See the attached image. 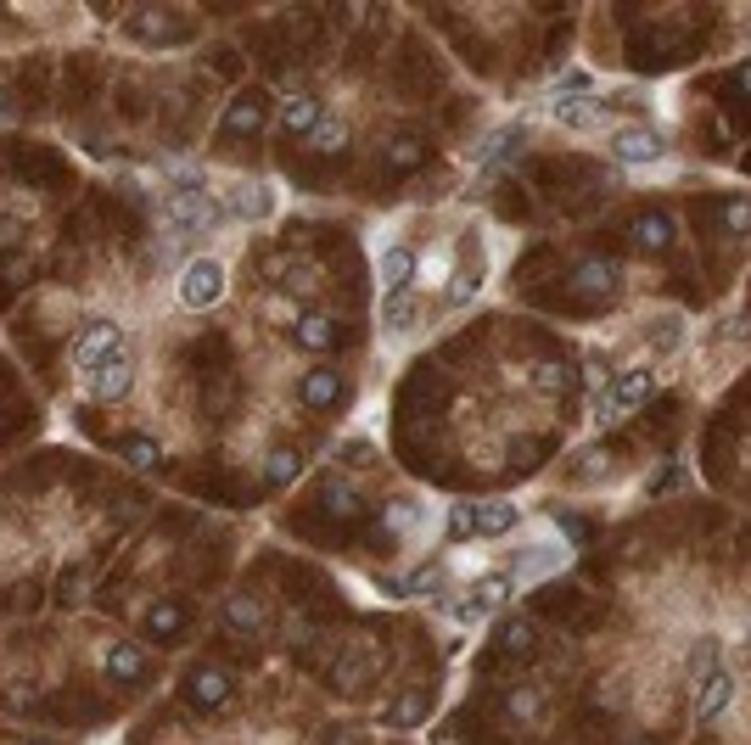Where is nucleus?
I'll return each mask as SVG.
<instances>
[{
    "mask_svg": "<svg viewBox=\"0 0 751 745\" xmlns=\"http://www.w3.org/2000/svg\"><path fill=\"white\" fill-rule=\"evenodd\" d=\"M471 297H477V275H466V269H460V275H449V303H454V309H460V303H471Z\"/></svg>",
    "mask_w": 751,
    "mask_h": 745,
    "instance_id": "nucleus-42",
    "label": "nucleus"
},
{
    "mask_svg": "<svg viewBox=\"0 0 751 745\" xmlns=\"http://www.w3.org/2000/svg\"><path fill=\"white\" fill-rule=\"evenodd\" d=\"M135 387V353H129L124 365H113V370H101V376H90L85 381V393L96 398V404H118V398Z\"/></svg>",
    "mask_w": 751,
    "mask_h": 745,
    "instance_id": "nucleus-17",
    "label": "nucleus"
},
{
    "mask_svg": "<svg viewBox=\"0 0 751 745\" xmlns=\"http://www.w3.org/2000/svg\"><path fill=\"white\" fill-rule=\"evenodd\" d=\"M326 745H365V734H354V729H331Z\"/></svg>",
    "mask_w": 751,
    "mask_h": 745,
    "instance_id": "nucleus-46",
    "label": "nucleus"
},
{
    "mask_svg": "<svg viewBox=\"0 0 751 745\" xmlns=\"http://www.w3.org/2000/svg\"><path fill=\"white\" fill-rule=\"evenodd\" d=\"M729 701H735V667H723V661H718V667H712V673L695 684L690 717H695V723H718Z\"/></svg>",
    "mask_w": 751,
    "mask_h": 745,
    "instance_id": "nucleus-9",
    "label": "nucleus"
},
{
    "mask_svg": "<svg viewBox=\"0 0 751 745\" xmlns=\"http://www.w3.org/2000/svg\"><path fill=\"white\" fill-rule=\"evenodd\" d=\"M421 275H426V281H449V258H443V253H432V258H426V269H421Z\"/></svg>",
    "mask_w": 751,
    "mask_h": 745,
    "instance_id": "nucleus-44",
    "label": "nucleus"
},
{
    "mask_svg": "<svg viewBox=\"0 0 751 745\" xmlns=\"http://www.w3.org/2000/svg\"><path fill=\"white\" fill-rule=\"evenodd\" d=\"M651 393H656V370L651 365H639V370H628V376H617L606 393H600V404H595V426H617L623 415H634V409L645 404Z\"/></svg>",
    "mask_w": 751,
    "mask_h": 745,
    "instance_id": "nucleus-4",
    "label": "nucleus"
},
{
    "mask_svg": "<svg viewBox=\"0 0 751 745\" xmlns=\"http://www.w3.org/2000/svg\"><path fill=\"white\" fill-rule=\"evenodd\" d=\"M292 337H298L303 353H331V348H337V320L320 314V309H303L298 325H292Z\"/></svg>",
    "mask_w": 751,
    "mask_h": 745,
    "instance_id": "nucleus-13",
    "label": "nucleus"
},
{
    "mask_svg": "<svg viewBox=\"0 0 751 745\" xmlns=\"http://www.w3.org/2000/svg\"><path fill=\"white\" fill-rule=\"evenodd\" d=\"M303 146H309V152H348V124H342V118H320V124L303 135Z\"/></svg>",
    "mask_w": 751,
    "mask_h": 745,
    "instance_id": "nucleus-24",
    "label": "nucleus"
},
{
    "mask_svg": "<svg viewBox=\"0 0 751 745\" xmlns=\"http://www.w3.org/2000/svg\"><path fill=\"white\" fill-rule=\"evenodd\" d=\"M415 275H421V258H415L410 247H382V258H376V286H382V297L410 292Z\"/></svg>",
    "mask_w": 751,
    "mask_h": 745,
    "instance_id": "nucleus-11",
    "label": "nucleus"
},
{
    "mask_svg": "<svg viewBox=\"0 0 751 745\" xmlns=\"http://www.w3.org/2000/svg\"><path fill=\"white\" fill-rule=\"evenodd\" d=\"M185 701L191 706H225L230 701V673H219V667H191V678H185Z\"/></svg>",
    "mask_w": 751,
    "mask_h": 745,
    "instance_id": "nucleus-14",
    "label": "nucleus"
},
{
    "mask_svg": "<svg viewBox=\"0 0 751 745\" xmlns=\"http://www.w3.org/2000/svg\"><path fill=\"white\" fill-rule=\"evenodd\" d=\"M298 398H303V404H309V409H331V404H337V398H342V376H337V370H331V365H314L309 376H303Z\"/></svg>",
    "mask_w": 751,
    "mask_h": 745,
    "instance_id": "nucleus-19",
    "label": "nucleus"
},
{
    "mask_svg": "<svg viewBox=\"0 0 751 745\" xmlns=\"http://www.w3.org/2000/svg\"><path fill=\"white\" fill-rule=\"evenodd\" d=\"M567 286L578 297H606V292H617V269H611V264H578Z\"/></svg>",
    "mask_w": 751,
    "mask_h": 745,
    "instance_id": "nucleus-23",
    "label": "nucleus"
},
{
    "mask_svg": "<svg viewBox=\"0 0 751 745\" xmlns=\"http://www.w3.org/2000/svg\"><path fill=\"white\" fill-rule=\"evenodd\" d=\"M539 712H544V689H533V684L511 689V701H505V717H516L522 729H533V723H539Z\"/></svg>",
    "mask_w": 751,
    "mask_h": 745,
    "instance_id": "nucleus-27",
    "label": "nucleus"
},
{
    "mask_svg": "<svg viewBox=\"0 0 751 745\" xmlns=\"http://www.w3.org/2000/svg\"><path fill=\"white\" fill-rule=\"evenodd\" d=\"M679 337H684V320H679V314H656L651 331H645V342H651L656 353H673V348H679Z\"/></svg>",
    "mask_w": 751,
    "mask_h": 745,
    "instance_id": "nucleus-32",
    "label": "nucleus"
},
{
    "mask_svg": "<svg viewBox=\"0 0 751 745\" xmlns=\"http://www.w3.org/2000/svg\"><path fill=\"white\" fill-rule=\"evenodd\" d=\"M550 118H555V124H561V129H595V124H606V101H555V107H550Z\"/></svg>",
    "mask_w": 751,
    "mask_h": 745,
    "instance_id": "nucleus-22",
    "label": "nucleus"
},
{
    "mask_svg": "<svg viewBox=\"0 0 751 745\" xmlns=\"http://www.w3.org/2000/svg\"><path fill=\"white\" fill-rule=\"evenodd\" d=\"M511 589H516L511 572H482L477 583L460 594V600H449V617H454V622H477V617H488L499 600H511Z\"/></svg>",
    "mask_w": 751,
    "mask_h": 745,
    "instance_id": "nucleus-7",
    "label": "nucleus"
},
{
    "mask_svg": "<svg viewBox=\"0 0 751 745\" xmlns=\"http://www.w3.org/2000/svg\"><path fill=\"white\" fill-rule=\"evenodd\" d=\"M73 370H79V381H90V376H101V370H113V365H124L129 359V337H124V325L113 320V314H96V320L73 337Z\"/></svg>",
    "mask_w": 751,
    "mask_h": 745,
    "instance_id": "nucleus-1",
    "label": "nucleus"
},
{
    "mask_svg": "<svg viewBox=\"0 0 751 745\" xmlns=\"http://www.w3.org/2000/svg\"><path fill=\"white\" fill-rule=\"evenodd\" d=\"M415 320H421V303H415V292L382 297V337H410Z\"/></svg>",
    "mask_w": 751,
    "mask_h": 745,
    "instance_id": "nucleus-21",
    "label": "nucleus"
},
{
    "mask_svg": "<svg viewBox=\"0 0 751 745\" xmlns=\"http://www.w3.org/2000/svg\"><path fill=\"white\" fill-rule=\"evenodd\" d=\"M320 96H314V90H298V96L286 101L281 107V118H275V129H281V135H309L314 124H320Z\"/></svg>",
    "mask_w": 751,
    "mask_h": 745,
    "instance_id": "nucleus-16",
    "label": "nucleus"
},
{
    "mask_svg": "<svg viewBox=\"0 0 751 745\" xmlns=\"http://www.w3.org/2000/svg\"><path fill=\"white\" fill-rule=\"evenodd\" d=\"M421 717H426V701H421V695H398L393 706H382V723H387V729H415Z\"/></svg>",
    "mask_w": 751,
    "mask_h": 745,
    "instance_id": "nucleus-29",
    "label": "nucleus"
},
{
    "mask_svg": "<svg viewBox=\"0 0 751 745\" xmlns=\"http://www.w3.org/2000/svg\"><path fill=\"white\" fill-rule=\"evenodd\" d=\"M264 314H270L275 325H298V303H292V297H270V303H264Z\"/></svg>",
    "mask_w": 751,
    "mask_h": 745,
    "instance_id": "nucleus-43",
    "label": "nucleus"
},
{
    "mask_svg": "<svg viewBox=\"0 0 751 745\" xmlns=\"http://www.w3.org/2000/svg\"><path fill=\"white\" fill-rule=\"evenodd\" d=\"M29 745H45V740H29Z\"/></svg>",
    "mask_w": 751,
    "mask_h": 745,
    "instance_id": "nucleus-49",
    "label": "nucleus"
},
{
    "mask_svg": "<svg viewBox=\"0 0 751 745\" xmlns=\"http://www.w3.org/2000/svg\"><path fill=\"white\" fill-rule=\"evenodd\" d=\"M723 230H729V236H751V197L723 202Z\"/></svg>",
    "mask_w": 751,
    "mask_h": 745,
    "instance_id": "nucleus-37",
    "label": "nucleus"
},
{
    "mask_svg": "<svg viewBox=\"0 0 751 745\" xmlns=\"http://www.w3.org/2000/svg\"><path fill=\"white\" fill-rule=\"evenodd\" d=\"M527 146V124H511V129H494V141L482 146L477 157H516Z\"/></svg>",
    "mask_w": 751,
    "mask_h": 745,
    "instance_id": "nucleus-34",
    "label": "nucleus"
},
{
    "mask_svg": "<svg viewBox=\"0 0 751 745\" xmlns=\"http://www.w3.org/2000/svg\"><path fill=\"white\" fill-rule=\"evenodd\" d=\"M146 628H152L157 639H169V645H174V639L185 633V611H180V605H169V600H157V605H146Z\"/></svg>",
    "mask_w": 751,
    "mask_h": 745,
    "instance_id": "nucleus-25",
    "label": "nucleus"
},
{
    "mask_svg": "<svg viewBox=\"0 0 751 745\" xmlns=\"http://www.w3.org/2000/svg\"><path fill=\"white\" fill-rule=\"evenodd\" d=\"M600 90H595V79H589V73L583 68H572V73H561V79H555V96H550V107L555 101H595Z\"/></svg>",
    "mask_w": 751,
    "mask_h": 745,
    "instance_id": "nucleus-30",
    "label": "nucleus"
},
{
    "mask_svg": "<svg viewBox=\"0 0 751 745\" xmlns=\"http://www.w3.org/2000/svg\"><path fill=\"white\" fill-rule=\"evenodd\" d=\"M611 157L628 163V169H645V163H662L667 157V135L651 124H617L611 129Z\"/></svg>",
    "mask_w": 751,
    "mask_h": 745,
    "instance_id": "nucleus-6",
    "label": "nucleus"
},
{
    "mask_svg": "<svg viewBox=\"0 0 751 745\" xmlns=\"http://www.w3.org/2000/svg\"><path fill=\"white\" fill-rule=\"evenodd\" d=\"M370 673H376V645H370V639H348V645H342V656L331 661L326 684L337 689V695H359Z\"/></svg>",
    "mask_w": 751,
    "mask_h": 745,
    "instance_id": "nucleus-8",
    "label": "nucleus"
},
{
    "mask_svg": "<svg viewBox=\"0 0 751 745\" xmlns=\"http://www.w3.org/2000/svg\"><path fill=\"white\" fill-rule=\"evenodd\" d=\"M387 157H393V169H410V163H421V141H415V135H398V141L387 146Z\"/></svg>",
    "mask_w": 751,
    "mask_h": 745,
    "instance_id": "nucleus-40",
    "label": "nucleus"
},
{
    "mask_svg": "<svg viewBox=\"0 0 751 745\" xmlns=\"http://www.w3.org/2000/svg\"><path fill=\"white\" fill-rule=\"evenodd\" d=\"M718 656H723L718 633H701V639H690V661H684V667H690V684H701V678L718 667Z\"/></svg>",
    "mask_w": 751,
    "mask_h": 745,
    "instance_id": "nucleus-26",
    "label": "nucleus"
},
{
    "mask_svg": "<svg viewBox=\"0 0 751 745\" xmlns=\"http://www.w3.org/2000/svg\"><path fill=\"white\" fill-rule=\"evenodd\" d=\"M326 510H337V516H359V499H354V488H326Z\"/></svg>",
    "mask_w": 751,
    "mask_h": 745,
    "instance_id": "nucleus-41",
    "label": "nucleus"
},
{
    "mask_svg": "<svg viewBox=\"0 0 751 745\" xmlns=\"http://www.w3.org/2000/svg\"><path fill=\"white\" fill-rule=\"evenodd\" d=\"M258 124H264V101L258 96L236 101V107L225 113V135H236V129H258Z\"/></svg>",
    "mask_w": 751,
    "mask_h": 745,
    "instance_id": "nucleus-35",
    "label": "nucleus"
},
{
    "mask_svg": "<svg viewBox=\"0 0 751 745\" xmlns=\"http://www.w3.org/2000/svg\"><path fill=\"white\" fill-rule=\"evenodd\" d=\"M225 628L236 633V639H258V633H264V605H258L253 594H230L225 600Z\"/></svg>",
    "mask_w": 751,
    "mask_h": 745,
    "instance_id": "nucleus-18",
    "label": "nucleus"
},
{
    "mask_svg": "<svg viewBox=\"0 0 751 745\" xmlns=\"http://www.w3.org/2000/svg\"><path fill=\"white\" fill-rule=\"evenodd\" d=\"M494 650H499V656H533V650H539V628H533L527 617L499 622V628H494Z\"/></svg>",
    "mask_w": 751,
    "mask_h": 745,
    "instance_id": "nucleus-20",
    "label": "nucleus"
},
{
    "mask_svg": "<svg viewBox=\"0 0 751 745\" xmlns=\"http://www.w3.org/2000/svg\"><path fill=\"white\" fill-rule=\"evenodd\" d=\"M118 454H124V465H135V471H152V465L163 460V454H157V437H124Z\"/></svg>",
    "mask_w": 751,
    "mask_h": 745,
    "instance_id": "nucleus-33",
    "label": "nucleus"
},
{
    "mask_svg": "<svg viewBox=\"0 0 751 745\" xmlns=\"http://www.w3.org/2000/svg\"><path fill=\"white\" fill-rule=\"evenodd\" d=\"M735 85H740V90H746V96H751V62H740V68H735Z\"/></svg>",
    "mask_w": 751,
    "mask_h": 745,
    "instance_id": "nucleus-48",
    "label": "nucleus"
},
{
    "mask_svg": "<svg viewBox=\"0 0 751 745\" xmlns=\"http://www.w3.org/2000/svg\"><path fill=\"white\" fill-rule=\"evenodd\" d=\"M443 577H449V572H443V566L432 561V566H421V572H415L410 583H404V594H438V589H443Z\"/></svg>",
    "mask_w": 751,
    "mask_h": 745,
    "instance_id": "nucleus-38",
    "label": "nucleus"
},
{
    "mask_svg": "<svg viewBox=\"0 0 751 745\" xmlns=\"http://www.w3.org/2000/svg\"><path fill=\"white\" fill-rule=\"evenodd\" d=\"M163 225L191 236V230H219L230 225L225 202L213 197V191H191V197H163Z\"/></svg>",
    "mask_w": 751,
    "mask_h": 745,
    "instance_id": "nucleus-5",
    "label": "nucleus"
},
{
    "mask_svg": "<svg viewBox=\"0 0 751 745\" xmlns=\"http://www.w3.org/2000/svg\"><path fill=\"white\" fill-rule=\"evenodd\" d=\"M522 510L511 499H477V505H449V538L471 544V538H505L516 533Z\"/></svg>",
    "mask_w": 751,
    "mask_h": 745,
    "instance_id": "nucleus-2",
    "label": "nucleus"
},
{
    "mask_svg": "<svg viewBox=\"0 0 751 745\" xmlns=\"http://www.w3.org/2000/svg\"><path fill=\"white\" fill-rule=\"evenodd\" d=\"M673 241H679L673 213H639V219H634V247H639V253H667Z\"/></svg>",
    "mask_w": 751,
    "mask_h": 745,
    "instance_id": "nucleus-15",
    "label": "nucleus"
},
{
    "mask_svg": "<svg viewBox=\"0 0 751 745\" xmlns=\"http://www.w3.org/2000/svg\"><path fill=\"white\" fill-rule=\"evenodd\" d=\"M567 365H539L533 370V387H539V393H567Z\"/></svg>",
    "mask_w": 751,
    "mask_h": 745,
    "instance_id": "nucleus-39",
    "label": "nucleus"
},
{
    "mask_svg": "<svg viewBox=\"0 0 751 745\" xmlns=\"http://www.w3.org/2000/svg\"><path fill=\"white\" fill-rule=\"evenodd\" d=\"M101 673L113 678V684H141L146 678V650L129 645V639H107V645H101Z\"/></svg>",
    "mask_w": 751,
    "mask_h": 745,
    "instance_id": "nucleus-12",
    "label": "nucleus"
},
{
    "mask_svg": "<svg viewBox=\"0 0 751 745\" xmlns=\"http://www.w3.org/2000/svg\"><path fill=\"white\" fill-rule=\"evenodd\" d=\"M12 241H17V219H6V213H0V253H6Z\"/></svg>",
    "mask_w": 751,
    "mask_h": 745,
    "instance_id": "nucleus-47",
    "label": "nucleus"
},
{
    "mask_svg": "<svg viewBox=\"0 0 751 745\" xmlns=\"http://www.w3.org/2000/svg\"><path fill=\"white\" fill-rule=\"evenodd\" d=\"M303 477V454L298 449H275L270 460H264V482L270 488H286V482H298Z\"/></svg>",
    "mask_w": 751,
    "mask_h": 745,
    "instance_id": "nucleus-28",
    "label": "nucleus"
},
{
    "mask_svg": "<svg viewBox=\"0 0 751 745\" xmlns=\"http://www.w3.org/2000/svg\"><path fill=\"white\" fill-rule=\"evenodd\" d=\"M679 482H684V471H679V465H673V471H662V477L651 482V493H667V488H679Z\"/></svg>",
    "mask_w": 751,
    "mask_h": 745,
    "instance_id": "nucleus-45",
    "label": "nucleus"
},
{
    "mask_svg": "<svg viewBox=\"0 0 751 745\" xmlns=\"http://www.w3.org/2000/svg\"><path fill=\"white\" fill-rule=\"evenodd\" d=\"M219 202H225V213L230 219H241V225H258V219H270L275 213V191L264 180H236Z\"/></svg>",
    "mask_w": 751,
    "mask_h": 745,
    "instance_id": "nucleus-10",
    "label": "nucleus"
},
{
    "mask_svg": "<svg viewBox=\"0 0 751 745\" xmlns=\"http://www.w3.org/2000/svg\"><path fill=\"white\" fill-rule=\"evenodd\" d=\"M225 286H230L225 264H219L213 253H197V258H185V269H180V286H174V297H180V309L202 314V309H213V303L225 297Z\"/></svg>",
    "mask_w": 751,
    "mask_h": 745,
    "instance_id": "nucleus-3",
    "label": "nucleus"
},
{
    "mask_svg": "<svg viewBox=\"0 0 751 745\" xmlns=\"http://www.w3.org/2000/svg\"><path fill=\"white\" fill-rule=\"evenodd\" d=\"M421 521H426L421 499H398V505L387 510V527H393V533H410V527H421Z\"/></svg>",
    "mask_w": 751,
    "mask_h": 745,
    "instance_id": "nucleus-36",
    "label": "nucleus"
},
{
    "mask_svg": "<svg viewBox=\"0 0 751 745\" xmlns=\"http://www.w3.org/2000/svg\"><path fill=\"white\" fill-rule=\"evenodd\" d=\"M555 561H561V549H555V544H550V549H522V555H511V566H505V572L522 583L527 572H550Z\"/></svg>",
    "mask_w": 751,
    "mask_h": 745,
    "instance_id": "nucleus-31",
    "label": "nucleus"
}]
</instances>
